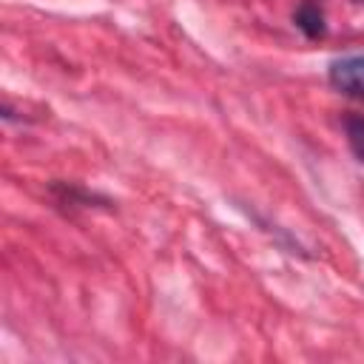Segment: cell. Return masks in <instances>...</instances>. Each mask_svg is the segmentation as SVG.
Returning <instances> with one entry per match:
<instances>
[{
	"label": "cell",
	"instance_id": "cell-1",
	"mask_svg": "<svg viewBox=\"0 0 364 364\" xmlns=\"http://www.w3.org/2000/svg\"><path fill=\"white\" fill-rule=\"evenodd\" d=\"M327 80L338 94L364 102V54H347L333 60L327 68Z\"/></svg>",
	"mask_w": 364,
	"mask_h": 364
},
{
	"label": "cell",
	"instance_id": "cell-2",
	"mask_svg": "<svg viewBox=\"0 0 364 364\" xmlns=\"http://www.w3.org/2000/svg\"><path fill=\"white\" fill-rule=\"evenodd\" d=\"M293 20H296V26L304 31V37H310V40H318V37H324V31H327L321 3H316V0H304V3L296 9Z\"/></svg>",
	"mask_w": 364,
	"mask_h": 364
},
{
	"label": "cell",
	"instance_id": "cell-3",
	"mask_svg": "<svg viewBox=\"0 0 364 364\" xmlns=\"http://www.w3.org/2000/svg\"><path fill=\"white\" fill-rule=\"evenodd\" d=\"M341 122H344V134H347V145H350L353 156L364 165V114L347 111Z\"/></svg>",
	"mask_w": 364,
	"mask_h": 364
},
{
	"label": "cell",
	"instance_id": "cell-4",
	"mask_svg": "<svg viewBox=\"0 0 364 364\" xmlns=\"http://www.w3.org/2000/svg\"><path fill=\"white\" fill-rule=\"evenodd\" d=\"M358 3H364V0H358Z\"/></svg>",
	"mask_w": 364,
	"mask_h": 364
}]
</instances>
